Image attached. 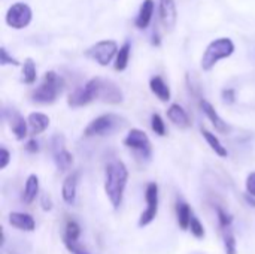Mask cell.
Segmentation results:
<instances>
[{
    "label": "cell",
    "instance_id": "6da1fadb",
    "mask_svg": "<svg viewBox=\"0 0 255 254\" xmlns=\"http://www.w3.org/2000/svg\"><path fill=\"white\" fill-rule=\"evenodd\" d=\"M127 181H128V171L121 160H115L106 166L105 192L114 210H118L123 205Z\"/></svg>",
    "mask_w": 255,
    "mask_h": 254
},
{
    "label": "cell",
    "instance_id": "7a4b0ae2",
    "mask_svg": "<svg viewBox=\"0 0 255 254\" xmlns=\"http://www.w3.org/2000/svg\"><path fill=\"white\" fill-rule=\"evenodd\" d=\"M61 90L63 79L54 70H49L43 75L42 84L31 93V100L39 105H51L57 100Z\"/></svg>",
    "mask_w": 255,
    "mask_h": 254
},
{
    "label": "cell",
    "instance_id": "3957f363",
    "mask_svg": "<svg viewBox=\"0 0 255 254\" xmlns=\"http://www.w3.org/2000/svg\"><path fill=\"white\" fill-rule=\"evenodd\" d=\"M235 52V43L232 39L229 37H220V39H215L212 40L206 51L203 52V57H202V69L209 72L220 60L223 58H229L232 54Z\"/></svg>",
    "mask_w": 255,
    "mask_h": 254
},
{
    "label": "cell",
    "instance_id": "277c9868",
    "mask_svg": "<svg viewBox=\"0 0 255 254\" xmlns=\"http://www.w3.org/2000/svg\"><path fill=\"white\" fill-rule=\"evenodd\" d=\"M100 79L102 78H93L85 85L76 88L73 93L67 97V105L70 108H81L85 106L94 100H99L100 96Z\"/></svg>",
    "mask_w": 255,
    "mask_h": 254
},
{
    "label": "cell",
    "instance_id": "5b68a950",
    "mask_svg": "<svg viewBox=\"0 0 255 254\" xmlns=\"http://www.w3.org/2000/svg\"><path fill=\"white\" fill-rule=\"evenodd\" d=\"M118 43L115 40H100L85 51V57L94 60L100 66H108L118 54Z\"/></svg>",
    "mask_w": 255,
    "mask_h": 254
},
{
    "label": "cell",
    "instance_id": "8992f818",
    "mask_svg": "<svg viewBox=\"0 0 255 254\" xmlns=\"http://www.w3.org/2000/svg\"><path fill=\"white\" fill-rule=\"evenodd\" d=\"M123 144L128 150H131L136 154H139L142 159H145V160H149L151 159V154H152L151 141H149L148 135L143 130H140V129H131L127 133V136L124 138Z\"/></svg>",
    "mask_w": 255,
    "mask_h": 254
},
{
    "label": "cell",
    "instance_id": "52a82bcc",
    "mask_svg": "<svg viewBox=\"0 0 255 254\" xmlns=\"http://www.w3.org/2000/svg\"><path fill=\"white\" fill-rule=\"evenodd\" d=\"M121 118L115 114H103L97 118H94L84 130V136H103L111 132H114L120 126Z\"/></svg>",
    "mask_w": 255,
    "mask_h": 254
},
{
    "label": "cell",
    "instance_id": "ba28073f",
    "mask_svg": "<svg viewBox=\"0 0 255 254\" xmlns=\"http://www.w3.org/2000/svg\"><path fill=\"white\" fill-rule=\"evenodd\" d=\"M145 201H146V210L140 214L139 219V228H145L151 225L157 214H158V184L157 183H148L145 190Z\"/></svg>",
    "mask_w": 255,
    "mask_h": 254
},
{
    "label": "cell",
    "instance_id": "9c48e42d",
    "mask_svg": "<svg viewBox=\"0 0 255 254\" xmlns=\"http://www.w3.org/2000/svg\"><path fill=\"white\" fill-rule=\"evenodd\" d=\"M31 9L27 3H13L6 12V24L12 28H24L31 21Z\"/></svg>",
    "mask_w": 255,
    "mask_h": 254
},
{
    "label": "cell",
    "instance_id": "30bf717a",
    "mask_svg": "<svg viewBox=\"0 0 255 254\" xmlns=\"http://www.w3.org/2000/svg\"><path fill=\"white\" fill-rule=\"evenodd\" d=\"M52 153H54V162L60 171H67L73 165V154L69 153L64 147V138L61 135L55 136L52 139Z\"/></svg>",
    "mask_w": 255,
    "mask_h": 254
},
{
    "label": "cell",
    "instance_id": "8fae6325",
    "mask_svg": "<svg viewBox=\"0 0 255 254\" xmlns=\"http://www.w3.org/2000/svg\"><path fill=\"white\" fill-rule=\"evenodd\" d=\"M3 117L6 118L13 136L16 141H22L27 136L28 132V123L27 120L15 109H4L3 111Z\"/></svg>",
    "mask_w": 255,
    "mask_h": 254
},
{
    "label": "cell",
    "instance_id": "7c38bea8",
    "mask_svg": "<svg viewBox=\"0 0 255 254\" xmlns=\"http://www.w3.org/2000/svg\"><path fill=\"white\" fill-rule=\"evenodd\" d=\"M123 91L120 90V87L109 81V79H100V96L99 100L109 103V105H118L123 102Z\"/></svg>",
    "mask_w": 255,
    "mask_h": 254
},
{
    "label": "cell",
    "instance_id": "4fadbf2b",
    "mask_svg": "<svg viewBox=\"0 0 255 254\" xmlns=\"http://www.w3.org/2000/svg\"><path fill=\"white\" fill-rule=\"evenodd\" d=\"M199 105H200V109H202L203 114L209 118V121L212 123V126L215 127L217 132H220V133H229V132H230V126L227 124V121H224V120L220 117V114L215 111V108H214L208 100L202 99Z\"/></svg>",
    "mask_w": 255,
    "mask_h": 254
},
{
    "label": "cell",
    "instance_id": "5bb4252c",
    "mask_svg": "<svg viewBox=\"0 0 255 254\" xmlns=\"http://www.w3.org/2000/svg\"><path fill=\"white\" fill-rule=\"evenodd\" d=\"M160 18L167 30H173L178 19V9L175 0H160Z\"/></svg>",
    "mask_w": 255,
    "mask_h": 254
},
{
    "label": "cell",
    "instance_id": "9a60e30c",
    "mask_svg": "<svg viewBox=\"0 0 255 254\" xmlns=\"http://www.w3.org/2000/svg\"><path fill=\"white\" fill-rule=\"evenodd\" d=\"M78 183H79V172L75 171L66 177L61 186V196L63 201L67 205H73L76 201V190H78Z\"/></svg>",
    "mask_w": 255,
    "mask_h": 254
},
{
    "label": "cell",
    "instance_id": "2e32d148",
    "mask_svg": "<svg viewBox=\"0 0 255 254\" xmlns=\"http://www.w3.org/2000/svg\"><path fill=\"white\" fill-rule=\"evenodd\" d=\"M167 118L176 127H179V129H188V127H191V120H190L187 111L179 103L170 105V108L167 109Z\"/></svg>",
    "mask_w": 255,
    "mask_h": 254
},
{
    "label": "cell",
    "instance_id": "e0dca14e",
    "mask_svg": "<svg viewBox=\"0 0 255 254\" xmlns=\"http://www.w3.org/2000/svg\"><path fill=\"white\" fill-rule=\"evenodd\" d=\"M9 225L13 226L18 231H24V232H33L36 228V222L30 214L25 213H10L9 214Z\"/></svg>",
    "mask_w": 255,
    "mask_h": 254
},
{
    "label": "cell",
    "instance_id": "ac0fdd59",
    "mask_svg": "<svg viewBox=\"0 0 255 254\" xmlns=\"http://www.w3.org/2000/svg\"><path fill=\"white\" fill-rule=\"evenodd\" d=\"M27 123L33 135H40L49 127V117L42 112H31L27 117Z\"/></svg>",
    "mask_w": 255,
    "mask_h": 254
},
{
    "label": "cell",
    "instance_id": "d6986e66",
    "mask_svg": "<svg viewBox=\"0 0 255 254\" xmlns=\"http://www.w3.org/2000/svg\"><path fill=\"white\" fill-rule=\"evenodd\" d=\"M154 7L155 6H154V1L152 0H143V3L140 4L139 13L136 16V21H134V24H136L137 28L145 30L149 25V22L152 19V13H154Z\"/></svg>",
    "mask_w": 255,
    "mask_h": 254
},
{
    "label": "cell",
    "instance_id": "ffe728a7",
    "mask_svg": "<svg viewBox=\"0 0 255 254\" xmlns=\"http://www.w3.org/2000/svg\"><path fill=\"white\" fill-rule=\"evenodd\" d=\"M149 88L151 91L158 97V100L161 102H169L170 100V88L166 84V81L161 76H152L149 81Z\"/></svg>",
    "mask_w": 255,
    "mask_h": 254
},
{
    "label": "cell",
    "instance_id": "44dd1931",
    "mask_svg": "<svg viewBox=\"0 0 255 254\" xmlns=\"http://www.w3.org/2000/svg\"><path fill=\"white\" fill-rule=\"evenodd\" d=\"M39 195V177L31 174L28 175L25 186H24V193H22V202L30 205L34 202L36 196Z\"/></svg>",
    "mask_w": 255,
    "mask_h": 254
},
{
    "label": "cell",
    "instance_id": "7402d4cb",
    "mask_svg": "<svg viewBox=\"0 0 255 254\" xmlns=\"http://www.w3.org/2000/svg\"><path fill=\"white\" fill-rule=\"evenodd\" d=\"M202 136L205 138V141L208 142V145L211 147V150L218 156V157H227L229 156V151H227V148L221 144V141L215 136V133H212V132H209L208 129H203L202 127Z\"/></svg>",
    "mask_w": 255,
    "mask_h": 254
},
{
    "label": "cell",
    "instance_id": "603a6c76",
    "mask_svg": "<svg viewBox=\"0 0 255 254\" xmlns=\"http://www.w3.org/2000/svg\"><path fill=\"white\" fill-rule=\"evenodd\" d=\"M193 211L190 208V205L184 201L178 202L176 205V219H178V225L182 231H188L190 229V223L193 219Z\"/></svg>",
    "mask_w": 255,
    "mask_h": 254
},
{
    "label": "cell",
    "instance_id": "cb8c5ba5",
    "mask_svg": "<svg viewBox=\"0 0 255 254\" xmlns=\"http://www.w3.org/2000/svg\"><path fill=\"white\" fill-rule=\"evenodd\" d=\"M130 52H131V45H130V42H126L120 48V51H118V54L115 57V70L117 72L126 70V67L128 64V60H130Z\"/></svg>",
    "mask_w": 255,
    "mask_h": 254
},
{
    "label": "cell",
    "instance_id": "d4e9b609",
    "mask_svg": "<svg viewBox=\"0 0 255 254\" xmlns=\"http://www.w3.org/2000/svg\"><path fill=\"white\" fill-rule=\"evenodd\" d=\"M37 78L36 73V64L31 58H27L22 64V79L25 84H34Z\"/></svg>",
    "mask_w": 255,
    "mask_h": 254
},
{
    "label": "cell",
    "instance_id": "484cf974",
    "mask_svg": "<svg viewBox=\"0 0 255 254\" xmlns=\"http://www.w3.org/2000/svg\"><path fill=\"white\" fill-rule=\"evenodd\" d=\"M221 232H223V241H224L226 254H238L236 238H235V234H233L232 228H229V229H223Z\"/></svg>",
    "mask_w": 255,
    "mask_h": 254
},
{
    "label": "cell",
    "instance_id": "4316f807",
    "mask_svg": "<svg viewBox=\"0 0 255 254\" xmlns=\"http://www.w3.org/2000/svg\"><path fill=\"white\" fill-rule=\"evenodd\" d=\"M79 235H81V228L76 222L73 220H69L66 223V228H64V237L63 238H67L70 241H78L79 240Z\"/></svg>",
    "mask_w": 255,
    "mask_h": 254
},
{
    "label": "cell",
    "instance_id": "83f0119b",
    "mask_svg": "<svg viewBox=\"0 0 255 254\" xmlns=\"http://www.w3.org/2000/svg\"><path fill=\"white\" fill-rule=\"evenodd\" d=\"M151 129L155 135L158 136H166V124L161 118V115L158 114H152L151 115Z\"/></svg>",
    "mask_w": 255,
    "mask_h": 254
},
{
    "label": "cell",
    "instance_id": "f1b7e54d",
    "mask_svg": "<svg viewBox=\"0 0 255 254\" xmlns=\"http://www.w3.org/2000/svg\"><path fill=\"white\" fill-rule=\"evenodd\" d=\"M217 219H218V225L223 229H229L232 228V223H233V217L232 214H229L226 210H223L221 207H217Z\"/></svg>",
    "mask_w": 255,
    "mask_h": 254
},
{
    "label": "cell",
    "instance_id": "f546056e",
    "mask_svg": "<svg viewBox=\"0 0 255 254\" xmlns=\"http://www.w3.org/2000/svg\"><path fill=\"white\" fill-rule=\"evenodd\" d=\"M188 231H190L191 235H193L194 238H197V240H202V238H205V235H206L205 226L202 225V222H200L196 216H193L191 223H190V229H188Z\"/></svg>",
    "mask_w": 255,
    "mask_h": 254
},
{
    "label": "cell",
    "instance_id": "4dcf8cb0",
    "mask_svg": "<svg viewBox=\"0 0 255 254\" xmlns=\"http://www.w3.org/2000/svg\"><path fill=\"white\" fill-rule=\"evenodd\" d=\"M63 241H64V246H66V249L70 252L72 254H90L78 241H70V240H67V238H63Z\"/></svg>",
    "mask_w": 255,
    "mask_h": 254
},
{
    "label": "cell",
    "instance_id": "1f68e13d",
    "mask_svg": "<svg viewBox=\"0 0 255 254\" xmlns=\"http://www.w3.org/2000/svg\"><path fill=\"white\" fill-rule=\"evenodd\" d=\"M0 64L6 66V64H12V66H19V61L16 58H13L12 55H9V52L6 51V48H0Z\"/></svg>",
    "mask_w": 255,
    "mask_h": 254
},
{
    "label": "cell",
    "instance_id": "d6a6232c",
    "mask_svg": "<svg viewBox=\"0 0 255 254\" xmlns=\"http://www.w3.org/2000/svg\"><path fill=\"white\" fill-rule=\"evenodd\" d=\"M245 187H247V193H248V196H251V198H254L255 199V172H251V174L247 177Z\"/></svg>",
    "mask_w": 255,
    "mask_h": 254
},
{
    "label": "cell",
    "instance_id": "836d02e7",
    "mask_svg": "<svg viewBox=\"0 0 255 254\" xmlns=\"http://www.w3.org/2000/svg\"><path fill=\"white\" fill-rule=\"evenodd\" d=\"M9 162H10V153L4 147H1L0 148V169H4L9 165Z\"/></svg>",
    "mask_w": 255,
    "mask_h": 254
},
{
    "label": "cell",
    "instance_id": "e575fe53",
    "mask_svg": "<svg viewBox=\"0 0 255 254\" xmlns=\"http://www.w3.org/2000/svg\"><path fill=\"white\" fill-rule=\"evenodd\" d=\"M223 100L226 103H233L236 100V94H235V90L233 88H227L223 91Z\"/></svg>",
    "mask_w": 255,
    "mask_h": 254
},
{
    "label": "cell",
    "instance_id": "d590c367",
    "mask_svg": "<svg viewBox=\"0 0 255 254\" xmlns=\"http://www.w3.org/2000/svg\"><path fill=\"white\" fill-rule=\"evenodd\" d=\"M40 205H42V210H43V211H51V210H52V201H51V196L43 195V196H42V199H40Z\"/></svg>",
    "mask_w": 255,
    "mask_h": 254
},
{
    "label": "cell",
    "instance_id": "8d00e7d4",
    "mask_svg": "<svg viewBox=\"0 0 255 254\" xmlns=\"http://www.w3.org/2000/svg\"><path fill=\"white\" fill-rule=\"evenodd\" d=\"M25 150L31 154H36L39 151V142L36 139H30L27 144H25Z\"/></svg>",
    "mask_w": 255,
    "mask_h": 254
}]
</instances>
